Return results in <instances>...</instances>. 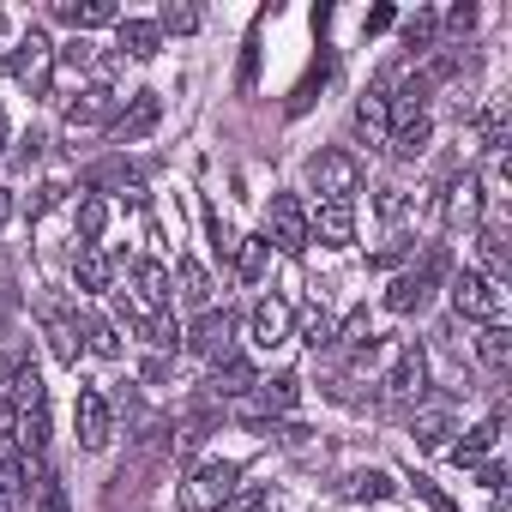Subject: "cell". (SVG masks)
Here are the masks:
<instances>
[{
	"mask_svg": "<svg viewBox=\"0 0 512 512\" xmlns=\"http://www.w3.org/2000/svg\"><path fill=\"white\" fill-rule=\"evenodd\" d=\"M13 440H19V404L0 398V458H13Z\"/></svg>",
	"mask_w": 512,
	"mask_h": 512,
	"instance_id": "obj_44",
	"label": "cell"
},
{
	"mask_svg": "<svg viewBox=\"0 0 512 512\" xmlns=\"http://www.w3.org/2000/svg\"><path fill=\"white\" fill-rule=\"evenodd\" d=\"M476 247H482V278L488 284H506V272H512V260H506V229L500 223H482V235H476Z\"/></svg>",
	"mask_w": 512,
	"mask_h": 512,
	"instance_id": "obj_29",
	"label": "cell"
},
{
	"mask_svg": "<svg viewBox=\"0 0 512 512\" xmlns=\"http://www.w3.org/2000/svg\"><path fill=\"white\" fill-rule=\"evenodd\" d=\"M260 506H266V488H253V482H241V488H235V494H229V500H223L217 512H260Z\"/></svg>",
	"mask_w": 512,
	"mask_h": 512,
	"instance_id": "obj_43",
	"label": "cell"
},
{
	"mask_svg": "<svg viewBox=\"0 0 512 512\" xmlns=\"http://www.w3.org/2000/svg\"><path fill=\"white\" fill-rule=\"evenodd\" d=\"M308 241L350 247V241H356V211H350V205H320V211L308 217Z\"/></svg>",
	"mask_w": 512,
	"mask_h": 512,
	"instance_id": "obj_15",
	"label": "cell"
},
{
	"mask_svg": "<svg viewBox=\"0 0 512 512\" xmlns=\"http://www.w3.org/2000/svg\"><path fill=\"white\" fill-rule=\"evenodd\" d=\"M266 241H272L278 253H290V260L308 247V205H302L296 193H278V199H272V211H266Z\"/></svg>",
	"mask_w": 512,
	"mask_h": 512,
	"instance_id": "obj_6",
	"label": "cell"
},
{
	"mask_svg": "<svg viewBox=\"0 0 512 512\" xmlns=\"http://www.w3.org/2000/svg\"><path fill=\"white\" fill-rule=\"evenodd\" d=\"M61 193H67L61 181H49V187H37V199H31V217H43V211H55V205H61Z\"/></svg>",
	"mask_w": 512,
	"mask_h": 512,
	"instance_id": "obj_46",
	"label": "cell"
},
{
	"mask_svg": "<svg viewBox=\"0 0 512 512\" xmlns=\"http://www.w3.org/2000/svg\"><path fill=\"white\" fill-rule=\"evenodd\" d=\"M253 398H260V410H272V416H284V410H296V404H302V380H296V374H278V380H260V386H253Z\"/></svg>",
	"mask_w": 512,
	"mask_h": 512,
	"instance_id": "obj_31",
	"label": "cell"
},
{
	"mask_svg": "<svg viewBox=\"0 0 512 512\" xmlns=\"http://www.w3.org/2000/svg\"><path fill=\"white\" fill-rule=\"evenodd\" d=\"M157 121H163V97H157V91H133V97L115 109V121L103 127V139H109V145H139L145 133H157Z\"/></svg>",
	"mask_w": 512,
	"mask_h": 512,
	"instance_id": "obj_5",
	"label": "cell"
},
{
	"mask_svg": "<svg viewBox=\"0 0 512 512\" xmlns=\"http://www.w3.org/2000/svg\"><path fill=\"white\" fill-rule=\"evenodd\" d=\"M356 127H362V133H386V127H392V85H386V79L362 91V103H356Z\"/></svg>",
	"mask_w": 512,
	"mask_h": 512,
	"instance_id": "obj_26",
	"label": "cell"
},
{
	"mask_svg": "<svg viewBox=\"0 0 512 512\" xmlns=\"http://www.w3.org/2000/svg\"><path fill=\"white\" fill-rule=\"evenodd\" d=\"M476 356H482V368L506 374V368H512V332H506V326H482V338H476Z\"/></svg>",
	"mask_w": 512,
	"mask_h": 512,
	"instance_id": "obj_35",
	"label": "cell"
},
{
	"mask_svg": "<svg viewBox=\"0 0 512 512\" xmlns=\"http://www.w3.org/2000/svg\"><path fill=\"white\" fill-rule=\"evenodd\" d=\"M229 332H235V314L229 308H205L187 332H181V344L193 350V356H211V362H223L229 356Z\"/></svg>",
	"mask_w": 512,
	"mask_h": 512,
	"instance_id": "obj_9",
	"label": "cell"
},
{
	"mask_svg": "<svg viewBox=\"0 0 512 512\" xmlns=\"http://www.w3.org/2000/svg\"><path fill=\"white\" fill-rule=\"evenodd\" d=\"M55 19H61V25H73V37L97 31V25H121L115 0H61V7H55Z\"/></svg>",
	"mask_w": 512,
	"mask_h": 512,
	"instance_id": "obj_16",
	"label": "cell"
},
{
	"mask_svg": "<svg viewBox=\"0 0 512 512\" xmlns=\"http://www.w3.org/2000/svg\"><path fill=\"white\" fill-rule=\"evenodd\" d=\"M235 488H241V464L211 458V464H199V470L181 482V512H217Z\"/></svg>",
	"mask_w": 512,
	"mask_h": 512,
	"instance_id": "obj_4",
	"label": "cell"
},
{
	"mask_svg": "<svg viewBox=\"0 0 512 512\" xmlns=\"http://www.w3.org/2000/svg\"><path fill=\"white\" fill-rule=\"evenodd\" d=\"M296 338L308 344V350H332V338H338V314L326 308V302H308V308H296Z\"/></svg>",
	"mask_w": 512,
	"mask_h": 512,
	"instance_id": "obj_20",
	"label": "cell"
},
{
	"mask_svg": "<svg viewBox=\"0 0 512 512\" xmlns=\"http://www.w3.org/2000/svg\"><path fill=\"white\" fill-rule=\"evenodd\" d=\"M386 392H392L398 404H410V398H422V392H428V356H422L416 344H398V350H392Z\"/></svg>",
	"mask_w": 512,
	"mask_h": 512,
	"instance_id": "obj_10",
	"label": "cell"
},
{
	"mask_svg": "<svg viewBox=\"0 0 512 512\" xmlns=\"http://www.w3.org/2000/svg\"><path fill=\"white\" fill-rule=\"evenodd\" d=\"M205 241H211V253H217L223 266H235V247H241V235H235V229H229V223H223L211 205H205Z\"/></svg>",
	"mask_w": 512,
	"mask_h": 512,
	"instance_id": "obj_37",
	"label": "cell"
},
{
	"mask_svg": "<svg viewBox=\"0 0 512 512\" xmlns=\"http://www.w3.org/2000/svg\"><path fill=\"white\" fill-rule=\"evenodd\" d=\"M410 434H416V446H446V434H458V416L452 410H416V422H410Z\"/></svg>",
	"mask_w": 512,
	"mask_h": 512,
	"instance_id": "obj_33",
	"label": "cell"
},
{
	"mask_svg": "<svg viewBox=\"0 0 512 512\" xmlns=\"http://www.w3.org/2000/svg\"><path fill=\"white\" fill-rule=\"evenodd\" d=\"M470 25H476V7H470V0H464V7H452V13H446V31H458V37H464Z\"/></svg>",
	"mask_w": 512,
	"mask_h": 512,
	"instance_id": "obj_48",
	"label": "cell"
},
{
	"mask_svg": "<svg viewBox=\"0 0 512 512\" xmlns=\"http://www.w3.org/2000/svg\"><path fill=\"white\" fill-rule=\"evenodd\" d=\"M404 205H410V199H404L398 187H380V217H386V223H398V217H404Z\"/></svg>",
	"mask_w": 512,
	"mask_h": 512,
	"instance_id": "obj_47",
	"label": "cell"
},
{
	"mask_svg": "<svg viewBox=\"0 0 512 512\" xmlns=\"http://www.w3.org/2000/svg\"><path fill=\"white\" fill-rule=\"evenodd\" d=\"M7 139H13V127H7V115H0V151H7Z\"/></svg>",
	"mask_w": 512,
	"mask_h": 512,
	"instance_id": "obj_50",
	"label": "cell"
},
{
	"mask_svg": "<svg viewBox=\"0 0 512 512\" xmlns=\"http://www.w3.org/2000/svg\"><path fill=\"white\" fill-rule=\"evenodd\" d=\"M169 284H175V296L187 302V308H211V272L199 266V260H175V272H169Z\"/></svg>",
	"mask_w": 512,
	"mask_h": 512,
	"instance_id": "obj_24",
	"label": "cell"
},
{
	"mask_svg": "<svg viewBox=\"0 0 512 512\" xmlns=\"http://www.w3.org/2000/svg\"><path fill=\"white\" fill-rule=\"evenodd\" d=\"M392 494H398V482H392L386 470H350V476H344V500H356V506L392 500Z\"/></svg>",
	"mask_w": 512,
	"mask_h": 512,
	"instance_id": "obj_28",
	"label": "cell"
},
{
	"mask_svg": "<svg viewBox=\"0 0 512 512\" xmlns=\"http://www.w3.org/2000/svg\"><path fill=\"white\" fill-rule=\"evenodd\" d=\"M494 440H500V416H488V422H476L464 440H452V464L458 470H470V464H482L488 452H494Z\"/></svg>",
	"mask_w": 512,
	"mask_h": 512,
	"instance_id": "obj_25",
	"label": "cell"
},
{
	"mask_svg": "<svg viewBox=\"0 0 512 512\" xmlns=\"http://www.w3.org/2000/svg\"><path fill=\"white\" fill-rule=\"evenodd\" d=\"M103 229H109V199H103V193H85V199H79V241L97 247Z\"/></svg>",
	"mask_w": 512,
	"mask_h": 512,
	"instance_id": "obj_36",
	"label": "cell"
},
{
	"mask_svg": "<svg viewBox=\"0 0 512 512\" xmlns=\"http://www.w3.org/2000/svg\"><path fill=\"white\" fill-rule=\"evenodd\" d=\"M440 217H446L452 229H464V223H476V217H482V175H476V169H458V175L446 181Z\"/></svg>",
	"mask_w": 512,
	"mask_h": 512,
	"instance_id": "obj_11",
	"label": "cell"
},
{
	"mask_svg": "<svg viewBox=\"0 0 512 512\" xmlns=\"http://www.w3.org/2000/svg\"><path fill=\"white\" fill-rule=\"evenodd\" d=\"M482 488L500 494V488H506V470H500V464H482Z\"/></svg>",
	"mask_w": 512,
	"mask_h": 512,
	"instance_id": "obj_49",
	"label": "cell"
},
{
	"mask_svg": "<svg viewBox=\"0 0 512 512\" xmlns=\"http://www.w3.org/2000/svg\"><path fill=\"white\" fill-rule=\"evenodd\" d=\"M31 512H73L67 482H61L55 470H43V476H37V500H31Z\"/></svg>",
	"mask_w": 512,
	"mask_h": 512,
	"instance_id": "obj_39",
	"label": "cell"
},
{
	"mask_svg": "<svg viewBox=\"0 0 512 512\" xmlns=\"http://www.w3.org/2000/svg\"><path fill=\"white\" fill-rule=\"evenodd\" d=\"M7 211H13V199H7V187H0V223H7Z\"/></svg>",
	"mask_w": 512,
	"mask_h": 512,
	"instance_id": "obj_51",
	"label": "cell"
},
{
	"mask_svg": "<svg viewBox=\"0 0 512 512\" xmlns=\"http://www.w3.org/2000/svg\"><path fill=\"white\" fill-rule=\"evenodd\" d=\"M332 344H344V350H368V344H374V320H368V308L344 314V320H338V338H332Z\"/></svg>",
	"mask_w": 512,
	"mask_h": 512,
	"instance_id": "obj_38",
	"label": "cell"
},
{
	"mask_svg": "<svg viewBox=\"0 0 512 512\" xmlns=\"http://www.w3.org/2000/svg\"><path fill=\"white\" fill-rule=\"evenodd\" d=\"M115 49H121L127 61H151V55L163 49L157 19H121V25H115Z\"/></svg>",
	"mask_w": 512,
	"mask_h": 512,
	"instance_id": "obj_18",
	"label": "cell"
},
{
	"mask_svg": "<svg viewBox=\"0 0 512 512\" xmlns=\"http://www.w3.org/2000/svg\"><path fill=\"white\" fill-rule=\"evenodd\" d=\"M362 181H368V169H362V157L356 151H320L314 163H308V187L314 193H326V205H350L356 193H362Z\"/></svg>",
	"mask_w": 512,
	"mask_h": 512,
	"instance_id": "obj_2",
	"label": "cell"
},
{
	"mask_svg": "<svg viewBox=\"0 0 512 512\" xmlns=\"http://www.w3.org/2000/svg\"><path fill=\"white\" fill-rule=\"evenodd\" d=\"M133 290H139V302H145L151 314H163V308L175 302V284H169V266H157V260H139V266H133Z\"/></svg>",
	"mask_w": 512,
	"mask_h": 512,
	"instance_id": "obj_23",
	"label": "cell"
},
{
	"mask_svg": "<svg viewBox=\"0 0 512 512\" xmlns=\"http://www.w3.org/2000/svg\"><path fill=\"white\" fill-rule=\"evenodd\" d=\"M290 320H296V308H290L284 296H266L260 308H253V344H260V350H278V344L290 338Z\"/></svg>",
	"mask_w": 512,
	"mask_h": 512,
	"instance_id": "obj_14",
	"label": "cell"
},
{
	"mask_svg": "<svg viewBox=\"0 0 512 512\" xmlns=\"http://www.w3.org/2000/svg\"><path fill=\"white\" fill-rule=\"evenodd\" d=\"M151 350H181V320L163 308V314H139V326H133Z\"/></svg>",
	"mask_w": 512,
	"mask_h": 512,
	"instance_id": "obj_32",
	"label": "cell"
},
{
	"mask_svg": "<svg viewBox=\"0 0 512 512\" xmlns=\"http://www.w3.org/2000/svg\"><path fill=\"white\" fill-rule=\"evenodd\" d=\"M410 494H416V500H422L428 512H458V506H452V500H446V494H440V488L428 482V476H410Z\"/></svg>",
	"mask_w": 512,
	"mask_h": 512,
	"instance_id": "obj_45",
	"label": "cell"
},
{
	"mask_svg": "<svg viewBox=\"0 0 512 512\" xmlns=\"http://www.w3.org/2000/svg\"><path fill=\"white\" fill-rule=\"evenodd\" d=\"M55 61H61L67 73H85V67H97V43H91V37H73V43L55 49Z\"/></svg>",
	"mask_w": 512,
	"mask_h": 512,
	"instance_id": "obj_41",
	"label": "cell"
},
{
	"mask_svg": "<svg viewBox=\"0 0 512 512\" xmlns=\"http://www.w3.org/2000/svg\"><path fill=\"white\" fill-rule=\"evenodd\" d=\"M37 320H43V338H49L55 362L79 368V350H85V338H79V314H73V308H61V302H43V308H37Z\"/></svg>",
	"mask_w": 512,
	"mask_h": 512,
	"instance_id": "obj_8",
	"label": "cell"
},
{
	"mask_svg": "<svg viewBox=\"0 0 512 512\" xmlns=\"http://www.w3.org/2000/svg\"><path fill=\"white\" fill-rule=\"evenodd\" d=\"M452 308H458V320H482V326H506V290L500 284H488L476 266H464V272H452Z\"/></svg>",
	"mask_w": 512,
	"mask_h": 512,
	"instance_id": "obj_3",
	"label": "cell"
},
{
	"mask_svg": "<svg viewBox=\"0 0 512 512\" xmlns=\"http://www.w3.org/2000/svg\"><path fill=\"white\" fill-rule=\"evenodd\" d=\"M0 380H7V398H13L19 410L43 404V374H37V362H31L25 344H7V356H0Z\"/></svg>",
	"mask_w": 512,
	"mask_h": 512,
	"instance_id": "obj_7",
	"label": "cell"
},
{
	"mask_svg": "<svg viewBox=\"0 0 512 512\" xmlns=\"http://www.w3.org/2000/svg\"><path fill=\"white\" fill-rule=\"evenodd\" d=\"M73 284H79L85 296H103V290L115 284V266H109L103 247H79V253H73Z\"/></svg>",
	"mask_w": 512,
	"mask_h": 512,
	"instance_id": "obj_22",
	"label": "cell"
},
{
	"mask_svg": "<svg viewBox=\"0 0 512 512\" xmlns=\"http://www.w3.org/2000/svg\"><path fill=\"white\" fill-rule=\"evenodd\" d=\"M79 332H85V344L97 350V356H121V326L115 320H103V314H79Z\"/></svg>",
	"mask_w": 512,
	"mask_h": 512,
	"instance_id": "obj_34",
	"label": "cell"
},
{
	"mask_svg": "<svg viewBox=\"0 0 512 512\" xmlns=\"http://www.w3.org/2000/svg\"><path fill=\"white\" fill-rule=\"evenodd\" d=\"M440 278H452V260H446V247H428V253H422V260H416L410 272H398V278H392V290H386V308H392V314H422Z\"/></svg>",
	"mask_w": 512,
	"mask_h": 512,
	"instance_id": "obj_1",
	"label": "cell"
},
{
	"mask_svg": "<svg viewBox=\"0 0 512 512\" xmlns=\"http://www.w3.org/2000/svg\"><path fill=\"white\" fill-rule=\"evenodd\" d=\"M434 37H440V19H434V13L404 19V49H410V55H428V49H434Z\"/></svg>",
	"mask_w": 512,
	"mask_h": 512,
	"instance_id": "obj_40",
	"label": "cell"
},
{
	"mask_svg": "<svg viewBox=\"0 0 512 512\" xmlns=\"http://www.w3.org/2000/svg\"><path fill=\"white\" fill-rule=\"evenodd\" d=\"M31 500V464L25 458H0V512H19Z\"/></svg>",
	"mask_w": 512,
	"mask_h": 512,
	"instance_id": "obj_27",
	"label": "cell"
},
{
	"mask_svg": "<svg viewBox=\"0 0 512 512\" xmlns=\"http://www.w3.org/2000/svg\"><path fill=\"white\" fill-rule=\"evenodd\" d=\"M428 139H434V121H428V109H416V115H392V157H422L428 151Z\"/></svg>",
	"mask_w": 512,
	"mask_h": 512,
	"instance_id": "obj_19",
	"label": "cell"
},
{
	"mask_svg": "<svg viewBox=\"0 0 512 512\" xmlns=\"http://www.w3.org/2000/svg\"><path fill=\"white\" fill-rule=\"evenodd\" d=\"M115 109H121V97H115L109 85H85V91L73 97V109H67V127H73V133H79V127H109Z\"/></svg>",
	"mask_w": 512,
	"mask_h": 512,
	"instance_id": "obj_13",
	"label": "cell"
},
{
	"mask_svg": "<svg viewBox=\"0 0 512 512\" xmlns=\"http://www.w3.org/2000/svg\"><path fill=\"white\" fill-rule=\"evenodd\" d=\"M0 67H7V73H19V79H37V91H49V37L43 31H31L25 43H19V55H7V61H0Z\"/></svg>",
	"mask_w": 512,
	"mask_h": 512,
	"instance_id": "obj_21",
	"label": "cell"
},
{
	"mask_svg": "<svg viewBox=\"0 0 512 512\" xmlns=\"http://www.w3.org/2000/svg\"><path fill=\"white\" fill-rule=\"evenodd\" d=\"M73 428H79V446H85V452H103V446H109V398H103L97 386L79 392V404H73Z\"/></svg>",
	"mask_w": 512,
	"mask_h": 512,
	"instance_id": "obj_12",
	"label": "cell"
},
{
	"mask_svg": "<svg viewBox=\"0 0 512 512\" xmlns=\"http://www.w3.org/2000/svg\"><path fill=\"white\" fill-rule=\"evenodd\" d=\"M266 260H272V241L266 235H241V247H235V278L241 284H260L266 278Z\"/></svg>",
	"mask_w": 512,
	"mask_h": 512,
	"instance_id": "obj_30",
	"label": "cell"
},
{
	"mask_svg": "<svg viewBox=\"0 0 512 512\" xmlns=\"http://www.w3.org/2000/svg\"><path fill=\"white\" fill-rule=\"evenodd\" d=\"M253 386H260V374H253L247 356H223V362L211 368V380H205L211 398H241V392H253Z\"/></svg>",
	"mask_w": 512,
	"mask_h": 512,
	"instance_id": "obj_17",
	"label": "cell"
},
{
	"mask_svg": "<svg viewBox=\"0 0 512 512\" xmlns=\"http://www.w3.org/2000/svg\"><path fill=\"white\" fill-rule=\"evenodd\" d=\"M157 31H175V37H187V31H199V13H193V7H175V0H169V7H163V19H157Z\"/></svg>",
	"mask_w": 512,
	"mask_h": 512,
	"instance_id": "obj_42",
	"label": "cell"
}]
</instances>
